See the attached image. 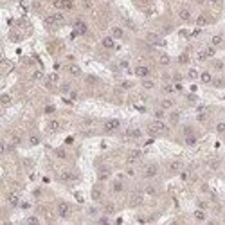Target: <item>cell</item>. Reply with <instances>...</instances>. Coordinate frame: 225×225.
<instances>
[{
  "label": "cell",
  "instance_id": "1",
  "mask_svg": "<svg viewBox=\"0 0 225 225\" xmlns=\"http://www.w3.org/2000/svg\"><path fill=\"white\" fill-rule=\"evenodd\" d=\"M168 131H169V128L160 119H157V121H153V123L148 124V133L153 135V137H157V135H160V133H168Z\"/></svg>",
  "mask_w": 225,
  "mask_h": 225
},
{
  "label": "cell",
  "instance_id": "2",
  "mask_svg": "<svg viewBox=\"0 0 225 225\" xmlns=\"http://www.w3.org/2000/svg\"><path fill=\"white\" fill-rule=\"evenodd\" d=\"M121 128V121L119 119H108L105 124H103V130L106 131V133H112V131H115V130H119Z\"/></svg>",
  "mask_w": 225,
  "mask_h": 225
},
{
  "label": "cell",
  "instance_id": "3",
  "mask_svg": "<svg viewBox=\"0 0 225 225\" xmlns=\"http://www.w3.org/2000/svg\"><path fill=\"white\" fill-rule=\"evenodd\" d=\"M157 175H159V166L157 164H148L142 171V176L144 178H155Z\"/></svg>",
  "mask_w": 225,
  "mask_h": 225
},
{
  "label": "cell",
  "instance_id": "4",
  "mask_svg": "<svg viewBox=\"0 0 225 225\" xmlns=\"http://www.w3.org/2000/svg\"><path fill=\"white\" fill-rule=\"evenodd\" d=\"M54 7H56V9L70 11V9H74V2H72V0H56V2H54Z\"/></svg>",
  "mask_w": 225,
  "mask_h": 225
},
{
  "label": "cell",
  "instance_id": "5",
  "mask_svg": "<svg viewBox=\"0 0 225 225\" xmlns=\"http://www.w3.org/2000/svg\"><path fill=\"white\" fill-rule=\"evenodd\" d=\"M58 214L61 218H69L70 216V205L67 204V202H60L58 204Z\"/></svg>",
  "mask_w": 225,
  "mask_h": 225
},
{
  "label": "cell",
  "instance_id": "6",
  "mask_svg": "<svg viewBox=\"0 0 225 225\" xmlns=\"http://www.w3.org/2000/svg\"><path fill=\"white\" fill-rule=\"evenodd\" d=\"M135 76L137 78H148L150 76V67H146V65H139V67H135Z\"/></svg>",
  "mask_w": 225,
  "mask_h": 225
},
{
  "label": "cell",
  "instance_id": "7",
  "mask_svg": "<svg viewBox=\"0 0 225 225\" xmlns=\"http://www.w3.org/2000/svg\"><path fill=\"white\" fill-rule=\"evenodd\" d=\"M74 29L79 33V36H83V34L88 33V27H86V24H85L83 20H76V22H74Z\"/></svg>",
  "mask_w": 225,
  "mask_h": 225
},
{
  "label": "cell",
  "instance_id": "8",
  "mask_svg": "<svg viewBox=\"0 0 225 225\" xmlns=\"http://www.w3.org/2000/svg\"><path fill=\"white\" fill-rule=\"evenodd\" d=\"M60 130H61V123H60V121L52 119V121H49V123H47V131L56 133V131H60Z\"/></svg>",
  "mask_w": 225,
  "mask_h": 225
},
{
  "label": "cell",
  "instance_id": "9",
  "mask_svg": "<svg viewBox=\"0 0 225 225\" xmlns=\"http://www.w3.org/2000/svg\"><path fill=\"white\" fill-rule=\"evenodd\" d=\"M142 157V153L139 151V150H131L130 153H128V164H133V162H137L139 159Z\"/></svg>",
  "mask_w": 225,
  "mask_h": 225
},
{
  "label": "cell",
  "instance_id": "10",
  "mask_svg": "<svg viewBox=\"0 0 225 225\" xmlns=\"http://www.w3.org/2000/svg\"><path fill=\"white\" fill-rule=\"evenodd\" d=\"M101 45L105 49H114L115 47V41H114V36H105L103 40H101Z\"/></svg>",
  "mask_w": 225,
  "mask_h": 225
},
{
  "label": "cell",
  "instance_id": "11",
  "mask_svg": "<svg viewBox=\"0 0 225 225\" xmlns=\"http://www.w3.org/2000/svg\"><path fill=\"white\" fill-rule=\"evenodd\" d=\"M146 40H148L150 43H155V45H164V41L159 38V34H155V33H150V34L146 36Z\"/></svg>",
  "mask_w": 225,
  "mask_h": 225
},
{
  "label": "cell",
  "instance_id": "12",
  "mask_svg": "<svg viewBox=\"0 0 225 225\" xmlns=\"http://www.w3.org/2000/svg\"><path fill=\"white\" fill-rule=\"evenodd\" d=\"M126 133H128V137H131V139H141L142 137V130H139V128H130Z\"/></svg>",
  "mask_w": 225,
  "mask_h": 225
},
{
  "label": "cell",
  "instance_id": "13",
  "mask_svg": "<svg viewBox=\"0 0 225 225\" xmlns=\"http://www.w3.org/2000/svg\"><path fill=\"white\" fill-rule=\"evenodd\" d=\"M97 178L101 180V182L108 180V178H110V169H108V168H101V169L97 171Z\"/></svg>",
  "mask_w": 225,
  "mask_h": 225
},
{
  "label": "cell",
  "instance_id": "14",
  "mask_svg": "<svg viewBox=\"0 0 225 225\" xmlns=\"http://www.w3.org/2000/svg\"><path fill=\"white\" fill-rule=\"evenodd\" d=\"M193 216H195L196 221H205V218H207V214H205L204 209H196V211L193 213Z\"/></svg>",
  "mask_w": 225,
  "mask_h": 225
},
{
  "label": "cell",
  "instance_id": "15",
  "mask_svg": "<svg viewBox=\"0 0 225 225\" xmlns=\"http://www.w3.org/2000/svg\"><path fill=\"white\" fill-rule=\"evenodd\" d=\"M200 81L204 83V85H211V83H213V76H211V72H207V70H205V72H202V74H200Z\"/></svg>",
  "mask_w": 225,
  "mask_h": 225
},
{
  "label": "cell",
  "instance_id": "16",
  "mask_svg": "<svg viewBox=\"0 0 225 225\" xmlns=\"http://www.w3.org/2000/svg\"><path fill=\"white\" fill-rule=\"evenodd\" d=\"M178 16H180V20H184V22H189V20H191V11L184 7V9H180V11H178Z\"/></svg>",
  "mask_w": 225,
  "mask_h": 225
},
{
  "label": "cell",
  "instance_id": "17",
  "mask_svg": "<svg viewBox=\"0 0 225 225\" xmlns=\"http://www.w3.org/2000/svg\"><path fill=\"white\" fill-rule=\"evenodd\" d=\"M7 202H9V205H11V207H16V205H18V202H20V196H18L16 193H11V195L7 196Z\"/></svg>",
  "mask_w": 225,
  "mask_h": 225
},
{
  "label": "cell",
  "instance_id": "18",
  "mask_svg": "<svg viewBox=\"0 0 225 225\" xmlns=\"http://www.w3.org/2000/svg\"><path fill=\"white\" fill-rule=\"evenodd\" d=\"M180 169H182V162H180V160H173V162L169 164V171H171V173H178Z\"/></svg>",
  "mask_w": 225,
  "mask_h": 225
},
{
  "label": "cell",
  "instance_id": "19",
  "mask_svg": "<svg viewBox=\"0 0 225 225\" xmlns=\"http://www.w3.org/2000/svg\"><path fill=\"white\" fill-rule=\"evenodd\" d=\"M123 189H124V184L121 182V180H115V182L112 184V191L114 193H123Z\"/></svg>",
  "mask_w": 225,
  "mask_h": 225
},
{
  "label": "cell",
  "instance_id": "20",
  "mask_svg": "<svg viewBox=\"0 0 225 225\" xmlns=\"http://www.w3.org/2000/svg\"><path fill=\"white\" fill-rule=\"evenodd\" d=\"M173 106H175L173 99H162V101H160V108H162V110H171Z\"/></svg>",
  "mask_w": 225,
  "mask_h": 225
},
{
  "label": "cell",
  "instance_id": "21",
  "mask_svg": "<svg viewBox=\"0 0 225 225\" xmlns=\"http://www.w3.org/2000/svg\"><path fill=\"white\" fill-rule=\"evenodd\" d=\"M180 121V112H176V110H173L171 114H169V123L171 124H176Z\"/></svg>",
  "mask_w": 225,
  "mask_h": 225
},
{
  "label": "cell",
  "instance_id": "22",
  "mask_svg": "<svg viewBox=\"0 0 225 225\" xmlns=\"http://www.w3.org/2000/svg\"><path fill=\"white\" fill-rule=\"evenodd\" d=\"M142 88H146V90H151V88H155V81H153V79H148V78H144V79H142Z\"/></svg>",
  "mask_w": 225,
  "mask_h": 225
},
{
  "label": "cell",
  "instance_id": "23",
  "mask_svg": "<svg viewBox=\"0 0 225 225\" xmlns=\"http://www.w3.org/2000/svg\"><path fill=\"white\" fill-rule=\"evenodd\" d=\"M112 36H114V38H123L124 36V31L121 27H112Z\"/></svg>",
  "mask_w": 225,
  "mask_h": 225
},
{
  "label": "cell",
  "instance_id": "24",
  "mask_svg": "<svg viewBox=\"0 0 225 225\" xmlns=\"http://www.w3.org/2000/svg\"><path fill=\"white\" fill-rule=\"evenodd\" d=\"M130 204H131L133 207L141 205V204H142V196H141V195H133V198H131V202H130Z\"/></svg>",
  "mask_w": 225,
  "mask_h": 225
},
{
  "label": "cell",
  "instance_id": "25",
  "mask_svg": "<svg viewBox=\"0 0 225 225\" xmlns=\"http://www.w3.org/2000/svg\"><path fill=\"white\" fill-rule=\"evenodd\" d=\"M195 142H196V135H195V133H187V135H186V144H187V146H193Z\"/></svg>",
  "mask_w": 225,
  "mask_h": 225
},
{
  "label": "cell",
  "instance_id": "26",
  "mask_svg": "<svg viewBox=\"0 0 225 225\" xmlns=\"http://www.w3.org/2000/svg\"><path fill=\"white\" fill-rule=\"evenodd\" d=\"M204 52H205V56H207V58H213V56L216 54L214 45H209V47H205V49H204Z\"/></svg>",
  "mask_w": 225,
  "mask_h": 225
},
{
  "label": "cell",
  "instance_id": "27",
  "mask_svg": "<svg viewBox=\"0 0 225 225\" xmlns=\"http://www.w3.org/2000/svg\"><path fill=\"white\" fill-rule=\"evenodd\" d=\"M69 72H70V76H79L81 74V69H79L78 65H70L69 67Z\"/></svg>",
  "mask_w": 225,
  "mask_h": 225
},
{
  "label": "cell",
  "instance_id": "28",
  "mask_svg": "<svg viewBox=\"0 0 225 225\" xmlns=\"http://www.w3.org/2000/svg\"><path fill=\"white\" fill-rule=\"evenodd\" d=\"M159 61H160V65H164V67H168V65L171 63V58H169L168 54H160V58H159Z\"/></svg>",
  "mask_w": 225,
  "mask_h": 225
},
{
  "label": "cell",
  "instance_id": "29",
  "mask_svg": "<svg viewBox=\"0 0 225 225\" xmlns=\"http://www.w3.org/2000/svg\"><path fill=\"white\" fill-rule=\"evenodd\" d=\"M54 155L58 157V159H67V151H65L63 148H56V150H54Z\"/></svg>",
  "mask_w": 225,
  "mask_h": 225
},
{
  "label": "cell",
  "instance_id": "30",
  "mask_svg": "<svg viewBox=\"0 0 225 225\" xmlns=\"http://www.w3.org/2000/svg\"><path fill=\"white\" fill-rule=\"evenodd\" d=\"M0 103H2L4 106H7L11 103V96L9 94H2V96H0Z\"/></svg>",
  "mask_w": 225,
  "mask_h": 225
},
{
  "label": "cell",
  "instance_id": "31",
  "mask_svg": "<svg viewBox=\"0 0 225 225\" xmlns=\"http://www.w3.org/2000/svg\"><path fill=\"white\" fill-rule=\"evenodd\" d=\"M221 41H223V38H221V34H214V36L211 38V43L214 45V47H216V45H220Z\"/></svg>",
  "mask_w": 225,
  "mask_h": 225
},
{
  "label": "cell",
  "instance_id": "32",
  "mask_svg": "<svg viewBox=\"0 0 225 225\" xmlns=\"http://www.w3.org/2000/svg\"><path fill=\"white\" fill-rule=\"evenodd\" d=\"M187 78H189V79H198V78H200V74H198V70H196V69H189Z\"/></svg>",
  "mask_w": 225,
  "mask_h": 225
},
{
  "label": "cell",
  "instance_id": "33",
  "mask_svg": "<svg viewBox=\"0 0 225 225\" xmlns=\"http://www.w3.org/2000/svg\"><path fill=\"white\" fill-rule=\"evenodd\" d=\"M45 24H47V25H56L58 22H56L54 15H49V16H45Z\"/></svg>",
  "mask_w": 225,
  "mask_h": 225
},
{
  "label": "cell",
  "instance_id": "34",
  "mask_svg": "<svg viewBox=\"0 0 225 225\" xmlns=\"http://www.w3.org/2000/svg\"><path fill=\"white\" fill-rule=\"evenodd\" d=\"M60 178H61V180H65V182H69V180H74V175H70V173L63 171V173L60 175Z\"/></svg>",
  "mask_w": 225,
  "mask_h": 225
},
{
  "label": "cell",
  "instance_id": "35",
  "mask_svg": "<svg viewBox=\"0 0 225 225\" xmlns=\"http://www.w3.org/2000/svg\"><path fill=\"white\" fill-rule=\"evenodd\" d=\"M205 24H207V18H205V16H202V15H200V16L196 18V25H198V27H204Z\"/></svg>",
  "mask_w": 225,
  "mask_h": 225
},
{
  "label": "cell",
  "instance_id": "36",
  "mask_svg": "<svg viewBox=\"0 0 225 225\" xmlns=\"http://www.w3.org/2000/svg\"><path fill=\"white\" fill-rule=\"evenodd\" d=\"M178 63H180V65H186V63H189V56H187L186 52H184V54H180V56H178Z\"/></svg>",
  "mask_w": 225,
  "mask_h": 225
},
{
  "label": "cell",
  "instance_id": "37",
  "mask_svg": "<svg viewBox=\"0 0 225 225\" xmlns=\"http://www.w3.org/2000/svg\"><path fill=\"white\" fill-rule=\"evenodd\" d=\"M31 78H33V81H40V79H43V72L41 70H34Z\"/></svg>",
  "mask_w": 225,
  "mask_h": 225
},
{
  "label": "cell",
  "instance_id": "38",
  "mask_svg": "<svg viewBox=\"0 0 225 225\" xmlns=\"http://www.w3.org/2000/svg\"><path fill=\"white\" fill-rule=\"evenodd\" d=\"M29 144L31 146H38L40 144V137H38V135H31V137H29Z\"/></svg>",
  "mask_w": 225,
  "mask_h": 225
},
{
  "label": "cell",
  "instance_id": "39",
  "mask_svg": "<svg viewBox=\"0 0 225 225\" xmlns=\"http://www.w3.org/2000/svg\"><path fill=\"white\" fill-rule=\"evenodd\" d=\"M162 92H164V94H173V92H175V86H173V85H164V86H162Z\"/></svg>",
  "mask_w": 225,
  "mask_h": 225
},
{
  "label": "cell",
  "instance_id": "40",
  "mask_svg": "<svg viewBox=\"0 0 225 225\" xmlns=\"http://www.w3.org/2000/svg\"><path fill=\"white\" fill-rule=\"evenodd\" d=\"M144 193H146V195H150V196H155V195H157V189H155L153 186H146Z\"/></svg>",
  "mask_w": 225,
  "mask_h": 225
},
{
  "label": "cell",
  "instance_id": "41",
  "mask_svg": "<svg viewBox=\"0 0 225 225\" xmlns=\"http://www.w3.org/2000/svg\"><path fill=\"white\" fill-rule=\"evenodd\" d=\"M92 198L97 202V200H101V191H99V187H94L92 189Z\"/></svg>",
  "mask_w": 225,
  "mask_h": 225
},
{
  "label": "cell",
  "instance_id": "42",
  "mask_svg": "<svg viewBox=\"0 0 225 225\" xmlns=\"http://www.w3.org/2000/svg\"><path fill=\"white\" fill-rule=\"evenodd\" d=\"M216 133H225V121H220L216 124Z\"/></svg>",
  "mask_w": 225,
  "mask_h": 225
},
{
  "label": "cell",
  "instance_id": "43",
  "mask_svg": "<svg viewBox=\"0 0 225 225\" xmlns=\"http://www.w3.org/2000/svg\"><path fill=\"white\" fill-rule=\"evenodd\" d=\"M114 211H115V205H114V204H106V205H105V213H106V214H112Z\"/></svg>",
  "mask_w": 225,
  "mask_h": 225
},
{
  "label": "cell",
  "instance_id": "44",
  "mask_svg": "<svg viewBox=\"0 0 225 225\" xmlns=\"http://www.w3.org/2000/svg\"><path fill=\"white\" fill-rule=\"evenodd\" d=\"M58 81H60L58 74H51V76H49V85H52V83H58Z\"/></svg>",
  "mask_w": 225,
  "mask_h": 225
},
{
  "label": "cell",
  "instance_id": "45",
  "mask_svg": "<svg viewBox=\"0 0 225 225\" xmlns=\"http://www.w3.org/2000/svg\"><path fill=\"white\" fill-rule=\"evenodd\" d=\"M164 117V110L159 108V110H155V119H162Z\"/></svg>",
  "mask_w": 225,
  "mask_h": 225
},
{
  "label": "cell",
  "instance_id": "46",
  "mask_svg": "<svg viewBox=\"0 0 225 225\" xmlns=\"http://www.w3.org/2000/svg\"><path fill=\"white\" fill-rule=\"evenodd\" d=\"M45 114H54V112H56V106H52V105H49V106H45Z\"/></svg>",
  "mask_w": 225,
  "mask_h": 225
},
{
  "label": "cell",
  "instance_id": "47",
  "mask_svg": "<svg viewBox=\"0 0 225 225\" xmlns=\"http://www.w3.org/2000/svg\"><path fill=\"white\" fill-rule=\"evenodd\" d=\"M61 92H63V94L70 92V85H69V83H63V85H61Z\"/></svg>",
  "mask_w": 225,
  "mask_h": 225
},
{
  "label": "cell",
  "instance_id": "48",
  "mask_svg": "<svg viewBox=\"0 0 225 225\" xmlns=\"http://www.w3.org/2000/svg\"><path fill=\"white\" fill-rule=\"evenodd\" d=\"M213 67H214L216 70H221V69H223V61H214V63H213Z\"/></svg>",
  "mask_w": 225,
  "mask_h": 225
},
{
  "label": "cell",
  "instance_id": "49",
  "mask_svg": "<svg viewBox=\"0 0 225 225\" xmlns=\"http://www.w3.org/2000/svg\"><path fill=\"white\" fill-rule=\"evenodd\" d=\"M54 18H56V22H58V24H63V20H65L61 13H56V15H54Z\"/></svg>",
  "mask_w": 225,
  "mask_h": 225
},
{
  "label": "cell",
  "instance_id": "50",
  "mask_svg": "<svg viewBox=\"0 0 225 225\" xmlns=\"http://www.w3.org/2000/svg\"><path fill=\"white\" fill-rule=\"evenodd\" d=\"M27 223H40V218H36V216H29V218H27Z\"/></svg>",
  "mask_w": 225,
  "mask_h": 225
},
{
  "label": "cell",
  "instance_id": "51",
  "mask_svg": "<svg viewBox=\"0 0 225 225\" xmlns=\"http://www.w3.org/2000/svg\"><path fill=\"white\" fill-rule=\"evenodd\" d=\"M198 60H200V61H205V60H207V56H205L204 51H200V52H198Z\"/></svg>",
  "mask_w": 225,
  "mask_h": 225
},
{
  "label": "cell",
  "instance_id": "52",
  "mask_svg": "<svg viewBox=\"0 0 225 225\" xmlns=\"http://www.w3.org/2000/svg\"><path fill=\"white\" fill-rule=\"evenodd\" d=\"M205 119H207V115H205V114H198V121H200V123H204Z\"/></svg>",
  "mask_w": 225,
  "mask_h": 225
},
{
  "label": "cell",
  "instance_id": "53",
  "mask_svg": "<svg viewBox=\"0 0 225 225\" xmlns=\"http://www.w3.org/2000/svg\"><path fill=\"white\" fill-rule=\"evenodd\" d=\"M15 144H20V137H18V135H13V146Z\"/></svg>",
  "mask_w": 225,
  "mask_h": 225
},
{
  "label": "cell",
  "instance_id": "54",
  "mask_svg": "<svg viewBox=\"0 0 225 225\" xmlns=\"http://www.w3.org/2000/svg\"><path fill=\"white\" fill-rule=\"evenodd\" d=\"M123 88H131V81H123Z\"/></svg>",
  "mask_w": 225,
  "mask_h": 225
},
{
  "label": "cell",
  "instance_id": "55",
  "mask_svg": "<svg viewBox=\"0 0 225 225\" xmlns=\"http://www.w3.org/2000/svg\"><path fill=\"white\" fill-rule=\"evenodd\" d=\"M96 213H97V209H96V207H90V209H88V214H90V216H94Z\"/></svg>",
  "mask_w": 225,
  "mask_h": 225
},
{
  "label": "cell",
  "instance_id": "56",
  "mask_svg": "<svg viewBox=\"0 0 225 225\" xmlns=\"http://www.w3.org/2000/svg\"><path fill=\"white\" fill-rule=\"evenodd\" d=\"M173 79H175L176 83H180V81H182V76H180V74H175V76H173Z\"/></svg>",
  "mask_w": 225,
  "mask_h": 225
},
{
  "label": "cell",
  "instance_id": "57",
  "mask_svg": "<svg viewBox=\"0 0 225 225\" xmlns=\"http://www.w3.org/2000/svg\"><path fill=\"white\" fill-rule=\"evenodd\" d=\"M99 223H108V218H106V216H101V218H99Z\"/></svg>",
  "mask_w": 225,
  "mask_h": 225
},
{
  "label": "cell",
  "instance_id": "58",
  "mask_svg": "<svg viewBox=\"0 0 225 225\" xmlns=\"http://www.w3.org/2000/svg\"><path fill=\"white\" fill-rule=\"evenodd\" d=\"M65 142H67V144H72V142H74V137H67Z\"/></svg>",
  "mask_w": 225,
  "mask_h": 225
},
{
  "label": "cell",
  "instance_id": "59",
  "mask_svg": "<svg viewBox=\"0 0 225 225\" xmlns=\"http://www.w3.org/2000/svg\"><path fill=\"white\" fill-rule=\"evenodd\" d=\"M31 207V204H27V202H24V204H22V209H29Z\"/></svg>",
  "mask_w": 225,
  "mask_h": 225
},
{
  "label": "cell",
  "instance_id": "60",
  "mask_svg": "<svg viewBox=\"0 0 225 225\" xmlns=\"http://www.w3.org/2000/svg\"><path fill=\"white\" fill-rule=\"evenodd\" d=\"M126 173H128V175H130V176H133V175H135V171H133V169H131V168H128V171H126Z\"/></svg>",
  "mask_w": 225,
  "mask_h": 225
},
{
  "label": "cell",
  "instance_id": "61",
  "mask_svg": "<svg viewBox=\"0 0 225 225\" xmlns=\"http://www.w3.org/2000/svg\"><path fill=\"white\" fill-rule=\"evenodd\" d=\"M88 83H96V78L94 76H88Z\"/></svg>",
  "mask_w": 225,
  "mask_h": 225
},
{
  "label": "cell",
  "instance_id": "62",
  "mask_svg": "<svg viewBox=\"0 0 225 225\" xmlns=\"http://www.w3.org/2000/svg\"><path fill=\"white\" fill-rule=\"evenodd\" d=\"M121 67L123 69H128V61H121Z\"/></svg>",
  "mask_w": 225,
  "mask_h": 225
},
{
  "label": "cell",
  "instance_id": "63",
  "mask_svg": "<svg viewBox=\"0 0 225 225\" xmlns=\"http://www.w3.org/2000/svg\"><path fill=\"white\" fill-rule=\"evenodd\" d=\"M211 4H220V0H209Z\"/></svg>",
  "mask_w": 225,
  "mask_h": 225
},
{
  "label": "cell",
  "instance_id": "64",
  "mask_svg": "<svg viewBox=\"0 0 225 225\" xmlns=\"http://www.w3.org/2000/svg\"><path fill=\"white\" fill-rule=\"evenodd\" d=\"M223 221H225V211H223Z\"/></svg>",
  "mask_w": 225,
  "mask_h": 225
}]
</instances>
